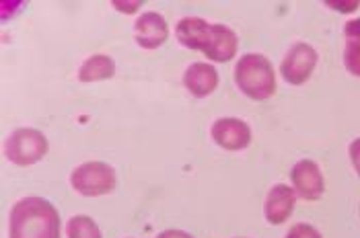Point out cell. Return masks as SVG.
<instances>
[{"instance_id": "6da1fadb", "label": "cell", "mask_w": 360, "mask_h": 238, "mask_svg": "<svg viewBox=\"0 0 360 238\" xmlns=\"http://www.w3.org/2000/svg\"><path fill=\"white\" fill-rule=\"evenodd\" d=\"M177 39L190 50H202L214 62H226L237 53V35L224 25H208L204 19L186 17L177 23Z\"/></svg>"}, {"instance_id": "7a4b0ae2", "label": "cell", "mask_w": 360, "mask_h": 238, "mask_svg": "<svg viewBox=\"0 0 360 238\" xmlns=\"http://www.w3.org/2000/svg\"><path fill=\"white\" fill-rule=\"evenodd\" d=\"M11 238H60L56 208L41 197H25L11 212Z\"/></svg>"}, {"instance_id": "3957f363", "label": "cell", "mask_w": 360, "mask_h": 238, "mask_svg": "<svg viewBox=\"0 0 360 238\" xmlns=\"http://www.w3.org/2000/svg\"><path fill=\"white\" fill-rule=\"evenodd\" d=\"M235 80L253 101H266L276 93V72L270 60L259 53H248L239 60L235 68Z\"/></svg>"}, {"instance_id": "277c9868", "label": "cell", "mask_w": 360, "mask_h": 238, "mask_svg": "<svg viewBox=\"0 0 360 238\" xmlns=\"http://www.w3.org/2000/svg\"><path fill=\"white\" fill-rule=\"evenodd\" d=\"M6 159L19 166H29L41 160L48 152V140L37 130H17L4 146Z\"/></svg>"}, {"instance_id": "5b68a950", "label": "cell", "mask_w": 360, "mask_h": 238, "mask_svg": "<svg viewBox=\"0 0 360 238\" xmlns=\"http://www.w3.org/2000/svg\"><path fill=\"white\" fill-rule=\"evenodd\" d=\"M70 183L79 193L89 197L105 195L115 187V173L105 162H84L79 168H75Z\"/></svg>"}, {"instance_id": "8992f818", "label": "cell", "mask_w": 360, "mask_h": 238, "mask_svg": "<svg viewBox=\"0 0 360 238\" xmlns=\"http://www.w3.org/2000/svg\"><path fill=\"white\" fill-rule=\"evenodd\" d=\"M315 66H317V52L307 44H295L288 50V53L284 55L280 72H282L286 82L303 84L313 74Z\"/></svg>"}, {"instance_id": "52a82bcc", "label": "cell", "mask_w": 360, "mask_h": 238, "mask_svg": "<svg viewBox=\"0 0 360 238\" xmlns=\"http://www.w3.org/2000/svg\"><path fill=\"white\" fill-rule=\"evenodd\" d=\"M290 179H292V185L295 191L307 199V201H313V199H319L326 191V183H323V175L319 171V166L313 162V160H301L295 164L292 173H290Z\"/></svg>"}, {"instance_id": "ba28073f", "label": "cell", "mask_w": 360, "mask_h": 238, "mask_svg": "<svg viewBox=\"0 0 360 238\" xmlns=\"http://www.w3.org/2000/svg\"><path fill=\"white\" fill-rule=\"evenodd\" d=\"M212 138L224 150H243L251 142L250 126L237 117H222L212 126Z\"/></svg>"}, {"instance_id": "9c48e42d", "label": "cell", "mask_w": 360, "mask_h": 238, "mask_svg": "<svg viewBox=\"0 0 360 238\" xmlns=\"http://www.w3.org/2000/svg\"><path fill=\"white\" fill-rule=\"evenodd\" d=\"M169 29L167 21L159 13H146L136 23V41L146 50H157L167 41Z\"/></svg>"}, {"instance_id": "30bf717a", "label": "cell", "mask_w": 360, "mask_h": 238, "mask_svg": "<svg viewBox=\"0 0 360 238\" xmlns=\"http://www.w3.org/2000/svg\"><path fill=\"white\" fill-rule=\"evenodd\" d=\"M295 210V191L288 185H276L266 199V218L270 224H282Z\"/></svg>"}, {"instance_id": "8fae6325", "label": "cell", "mask_w": 360, "mask_h": 238, "mask_svg": "<svg viewBox=\"0 0 360 238\" xmlns=\"http://www.w3.org/2000/svg\"><path fill=\"white\" fill-rule=\"evenodd\" d=\"M184 82H186V88L194 97H208L217 88V84H219V74H217V70L210 64L200 62V64H192L186 70Z\"/></svg>"}, {"instance_id": "7c38bea8", "label": "cell", "mask_w": 360, "mask_h": 238, "mask_svg": "<svg viewBox=\"0 0 360 238\" xmlns=\"http://www.w3.org/2000/svg\"><path fill=\"white\" fill-rule=\"evenodd\" d=\"M346 48H344V64L348 72L360 77V19L350 21L344 29Z\"/></svg>"}, {"instance_id": "4fadbf2b", "label": "cell", "mask_w": 360, "mask_h": 238, "mask_svg": "<svg viewBox=\"0 0 360 238\" xmlns=\"http://www.w3.org/2000/svg\"><path fill=\"white\" fill-rule=\"evenodd\" d=\"M115 66L108 55H91L79 70V79L83 82H95V80H108L113 77Z\"/></svg>"}, {"instance_id": "5bb4252c", "label": "cell", "mask_w": 360, "mask_h": 238, "mask_svg": "<svg viewBox=\"0 0 360 238\" xmlns=\"http://www.w3.org/2000/svg\"><path fill=\"white\" fill-rule=\"evenodd\" d=\"M68 238H101L97 224L89 216H75L68 222Z\"/></svg>"}, {"instance_id": "9a60e30c", "label": "cell", "mask_w": 360, "mask_h": 238, "mask_svg": "<svg viewBox=\"0 0 360 238\" xmlns=\"http://www.w3.org/2000/svg\"><path fill=\"white\" fill-rule=\"evenodd\" d=\"M286 238H321V234L313 226H309V224H295L288 230Z\"/></svg>"}, {"instance_id": "2e32d148", "label": "cell", "mask_w": 360, "mask_h": 238, "mask_svg": "<svg viewBox=\"0 0 360 238\" xmlns=\"http://www.w3.org/2000/svg\"><path fill=\"white\" fill-rule=\"evenodd\" d=\"M350 159H352V164H354V168H356V173H359L360 177V138H356L350 144Z\"/></svg>"}, {"instance_id": "e0dca14e", "label": "cell", "mask_w": 360, "mask_h": 238, "mask_svg": "<svg viewBox=\"0 0 360 238\" xmlns=\"http://www.w3.org/2000/svg\"><path fill=\"white\" fill-rule=\"evenodd\" d=\"M328 6L338 8L340 13H350L354 8H359V2H328Z\"/></svg>"}, {"instance_id": "ac0fdd59", "label": "cell", "mask_w": 360, "mask_h": 238, "mask_svg": "<svg viewBox=\"0 0 360 238\" xmlns=\"http://www.w3.org/2000/svg\"><path fill=\"white\" fill-rule=\"evenodd\" d=\"M113 6L122 8V13H134L136 8H140V2H132V4H128V2H113Z\"/></svg>"}, {"instance_id": "d6986e66", "label": "cell", "mask_w": 360, "mask_h": 238, "mask_svg": "<svg viewBox=\"0 0 360 238\" xmlns=\"http://www.w3.org/2000/svg\"><path fill=\"white\" fill-rule=\"evenodd\" d=\"M157 238H192L190 234H186V232H179V230H167L163 234H159Z\"/></svg>"}]
</instances>
